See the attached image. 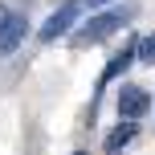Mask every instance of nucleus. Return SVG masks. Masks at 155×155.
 <instances>
[{"label":"nucleus","mask_w":155,"mask_h":155,"mask_svg":"<svg viewBox=\"0 0 155 155\" xmlns=\"http://www.w3.org/2000/svg\"><path fill=\"white\" fill-rule=\"evenodd\" d=\"M78 155H82V151H78Z\"/></svg>","instance_id":"9d476101"},{"label":"nucleus","mask_w":155,"mask_h":155,"mask_svg":"<svg viewBox=\"0 0 155 155\" xmlns=\"http://www.w3.org/2000/svg\"><path fill=\"white\" fill-rule=\"evenodd\" d=\"M151 110V94L143 90V86H123V90H118V114L123 118H143Z\"/></svg>","instance_id":"7ed1b4c3"},{"label":"nucleus","mask_w":155,"mask_h":155,"mask_svg":"<svg viewBox=\"0 0 155 155\" xmlns=\"http://www.w3.org/2000/svg\"><path fill=\"white\" fill-rule=\"evenodd\" d=\"M135 135H139V127H135V123H131V118H123V123H118V127H114V131H110V135H106V143H102V147H106V151H123V147H127V143H131V139H135Z\"/></svg>","instance_id":"423d86ee"},{"label":"nucleus","mask_w":155,"mask_h":155,"mask_svg":"<svg viewBox=\"0 0 155 155\" xmlns=\"http://www.w3.org/2000/svg\"><path fill=\"white\" fill-rule=\"evenodd\" d=\"M8 21H12V12H8V8H4V4H0V29H4V25H8Z\"/></svg>","instance_id":"6e6552de"},{"label":"nucleus","mask_w":155,"mask_h":155,"mask_svg":"<svg viewBox=\"0 0 155 155\" xmlns=\"http://www.w3.org/2000/svg\"><path fill=\"white\" fill-rule=\"evenodd\" d=\"M86 8H102V4H110V0H82Z\"/></svg>","instance_id":"1a4fd4ad"},{"label":"nucleus","mask_w":155,"mask_h":155,"mask_svg":"<svg viewBox=\"0 0 155 155\" xmlns=\"http://www.w3.org/2000/svg\"><path fill=\"white\" fill-rule=\"evenodd\" d=\"M139 61L143 65H155V33H147V37L139 41Z\"/></svg>","instance_id":"0eeeda50"},{"label":"nucleus","mask_w":155,"mask_h":155,"mask_svg":"<svg viewBox=\"0 0 155 155\" xmlns=\"http://www.w3.org/2000/svg\"><path fill=\"white\" fill-rule=\"evenodd\" d=\"M131 61H139V41H127V45H123V53H114V57L106 61V70H102V86H106V82H114V78L123 74Z\"/></svg>","instance_id":"20e7f679"},{"label":"nucleus","mask_w":155,"mask_h":155,"mask_svg":"<svg viewBox=\"0 0 155 155\" xmlns=\"http://www.w3.org/2000/svg\"><path fill=\"white\" fill-rule=\"evenodd\" d=\"M82 8H86L82 0H65V4L57 8V12L49 16L45 25H41V33H37V37L45 41V45H49V41H57V37H65V33H70V25L78 21V12H82Z\"/></svg>","instance_id":"f03ea898"},{"label":"nucleus","mask_w":155,"mask_h":155,"mask_svg":"<svg viewBox=\"0 0 155 155\" xmlns=\"http://www.w3.org/2000/svg\"><path fill=\"white\" fill-rule=\"evenodd\" d=\"M135 8H110V12H98L90 16V21L82 25V37H78V45H98V41H106L114 29H123L127 21H131Z\"/></svg>","instance_id":"f257e3e1"},{"label":"nucleus","mask_w":155,"mask_h":155,"mask_svg":"<svg viewBox=\"0 0 155 155\" xmlns=\"http://www.w3.org/2000/svg\"><path fill=\"white\" fill-rule=\"evenodd\" d=\"M25 33H29V21H25L21 12H12V21L0 29V53H12V49L25 41Z\"/></svg>","instance_id":"39448f33"}]
</instances>
